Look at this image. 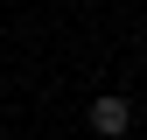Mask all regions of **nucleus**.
Returning <instances> with one entry per match:
<instances>
[{"instance_id":"f257e3e1","label":"nucleus","mask_w":147,"mask_h":140,"mask_svg":"<svg viewBox=\"0 0 147 140\" xmlns=\"http://www.w3.org/2000/svg\"><path fill=\"white\" fill-rule=\"evenodd\" d=\"M126 126H133V105H126V98H91V133L119 140Z\"/></svg>"}]
</instances>
